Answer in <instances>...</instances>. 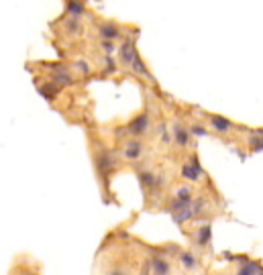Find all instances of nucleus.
Wrapping results in <instances>:
<instances>
[{
	"mask_svg": "<svg viewBox=\"0 0 263 275\" xmlns=\"http://www.w3.org/2000/svg\"><path fill=\"white\" fill-rule=\"evenodd\" d=\"M92 161H94V171H96V178H98V184L102 190V198L106 204H110V202H114L110 182H112V176L116 174V167H118L116 153L110 151L108 147L96 143V145H92Z\"/></svg>",
	"mask_w": 263,
	"mask_h": 275,
	"instance_id": "f257e3e1",
	"label": "nucleus"
},
{
	"mask_svg": "<svg viewBox=\"0 0 263 275\" xmlns=\"http://www.w3.org/2000/svg\"><path fill=\"white\" fill-rule=\"evenodd\" d=\"M170 255L174 259L176 275H204L206 273V261L204 257L196 255L192 249L182 247L178 243H168Z\"/></svg>",
	"mask_w": 263,
	"mask_h": 275,
	"instance_id": "f03ea898",
	"label": "nucleus"
},
{
	"mask_svg": "<svg viewBox=\"0 0 263 275\" xmlns=\"http://www.w3.org/2000/svg\"><path fill=\"white\" fill-rule=\"evenodd\" d=\"M182 234L188 238V249H192L196 255H212V222H192Z\"/></svg>",
	"mask_w": 263,
	"mask_h": 275,
	"instance_id": "7ed1b4c3",
	"label": "nucleus"
},
{
	"mask_svg": "<svg viewBox=\"0 0 263 275\" xmlns=\"http://www.w3.org/2000/svg\"><path fill=\"white\" fill-rule=\"evenodd\" d=\"M147 253H149L151 275H176V267H174V259L170 255L168 243H163V245L147 243Z\"/></svg>",
	"mask_w": 263,
	"mask_h": 275,
	"instance_id": "20e7f679",
	"label": "nucleus"
},
{
	"mask_svg": "<svg viewBox=\"0 0 263 275\" xmlns=\"http://www.w3.org/2000/svg\"><path fill=\"white\" fill-rule=\"evenodd\" d=\"M180 176H182V180H184L186 184H190V186H198V184H202V182L206 180V171H204V167L200 165V161H198L196 155H190V157L182 163Z\"/></svg>",
	"mask_w": 263,
	"mask_h": 275,
	"instance_id": "39448f33",
	"label": "nucleus"
},
{
	"mask_svg": "<svg viewBox=\"0 0 263 275\" xmlns=\"http://www.w3.org/2000/svg\"><path fill=\"white\" fill-rule=\"evenodd\" d=\"M233 271L231 275H261V259L235 255L233 257Z\"/></svg>",
	"mask_w": 263,
	"mask_h": 275,
	"instance_id": "423d86ee",
	"label": "nucleus"
},
{
	"mask_svg": "<svg viewBox=\"0 0 263 275\" xmlns=\"http://www.w3.org/2000/svg\"><path fill=\"white\" fill-rule=\"evenodd\" d=\"M118 155L128 163H139L145 155V147L141 139H122V145L118 149Z\"/></svg>",
	"mask_w": 263,
	"mask_h": 275,
	"instance_id": "0eeeda50",
	"label": "nucleus"
},
{
	"mask_svg": "<svg viewBox=\"0 0 263 275\" xmlns=\"http://www.w3.org/2000/svg\"><path fill=\"white\" fill-rule=\"evenodd\" d=\"M190 139H192V134L190 130L182 124V122H174L172 124V130H170V143L178 145L180 149H186L190 145Z\"/></svg>",
	"mask_w": 263,
	"mask_h": 275,
	"instance_id": "6e6552de",
	"label": "nucleus"
},
{
	"mask_svg": "<svg viewBox=\"0 0 263 275\" xmlns=\"http://www.w3.org/2000/svg\"><path fill=\"white\" fill-rule=\"evenodd\" d=\"M57 88H70L74 84V74L65 65H53L51 67V80Z\"/></svg>",
	"mask_w": 263,
	"mask_h": 275,
	"instance_id": "1a4fd4ad",
	"label": "nucleus"
},
{
	"mask_svg": "<svg viewBox=\"0 0 263 275\" xmlns=\"http://www.w3.org/2000/svg\"><path fill=\"white\" fill-rule=\"evenodd\" d=\"M139 53H137V45H135V39H126V41H122V45H120V49H118V59H120V63L128 70V65L133 63V59L137 57Z\"/></svg>",
	"mask_w": 263,
	"mask_h": 275,
	"instance_id": "9d476101",
	"label": "nucleus"
},
{
	"mask_svg": "<svg viewBox=\"0 0 263 275\" xmlns=\"http://www.w3.org/2000/svg\"><path fill=\"white\" fill-rule=\"evenodd\" d=\"M206 118H208V124L212 126V130L218 132V134H226V132H231L233 128H237V124H235L233 120H228V118H224V116H220V114H212V112H210Z\"/></svg>",
	"mask_w": 263,
	"mask_h": 275,
	"instance_id": "9b49d317",
	"label": "nucleus"
},
{
	"mask_svg": "<svg viewBox=\"0 0 263 275\" xmlns=\"http://www.w3.org/2000/svg\"><path fill=\"white\" fill-rule=\"evenodd\" d=\"M100 37H102V41L114 43V41H118L122 37V33H120V29L114 23H102L100 25Z\"/></svg>",
	"mask_w": 263,
	"mask_h": 275,
	"instance_id": "f8f14e48",
	"label": "nucleus"
},
{
	"mask_svg": "<svg viewBox=\"0 0 263 275\" xmlns=\"http://www.w3.org/2000/svg\"><path fill=\"white\" fill-rule=\"evenodd\" d=\"M128 72H133L135 76H141V78H149V80H153V76L149 74V70H147L145 61L141 59V55H137V57L133 59V63L128 65Z\"/></svg>",
	"mask_w": 263,
	"mask_h": 275,
	"instance_id": "ddd939ff",
	"label": "nucleus"
},
{
	"mask_svg": "<svg viewBox=\"0 0 263 275\" xmlns=\"http://www.w3.org/2000/svg\"><path fill=\"white\" fill-rule=\"evenodd\" d=\"M37 90L45 96V100H49V102H53L55 98H57V94L61 92V88H57L53 82H45V84H37Z\"/></svg>",
	"mask_w": 263,
	"mask_h": 275,
	"instance_id": "4468645a",
	"label": "nucleus"
},
{
	"mask_svg": "<svg viewBox=\"0 0 263 275\" xmlns=\"http://www.w3.org/2000/svg\"><path fill=\"white\" fill-rule=\"evenodd\" d=\"M72 70L78 72V74L84 76V78H88V76L92 74V67H90V63H88L86 59H76V61L72 63Z\"/></svg>",
	"mask_w": 263,
	"mask_h": 275,
	"instance_id": "2eb2a0df",
	"label": "nucleus"
},
{
	"mask_svg": "<svg viewBox=\"0 0 263 275\" xmlns=\"http://www.w3.org/2000/svg\"><path fill=\"white\" fill-rule=\"evenodd\" d=\"M74 17H80L82 13H84V7H82V3H78V0H70V9H68Z\"/></svg>",
	"mask_w": 263,
	"mask_h": 275,
	"instance_id": "dca6fc26",
	"label": "nucleus"
},
{
	"mask_svg": "<svg viewBox=\"0 0 263 275\" xmlns=\"http://www.w3.org/2000/svg\"><path fill=\"white\" fill-rule=\"evenodd\" d=\"M100 45H102V49H104V55H112V51H114V43H110V41H102Z\"/></svg>",
	"mask_w": 263,
	"mask_h": 275,
	"instance_id": "f3484780",
	"label": "nucleus"
}]
</instances>
